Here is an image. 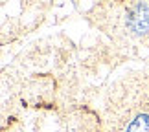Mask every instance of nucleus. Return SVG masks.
I'll return each mask as SVG.
<instances>
[{"label": "nucleus", "instance_id": "f257e3e1", "mask_svg": "<svg viewBox=\"0 0 149 132\" xmlns=\"http://www.w3.org/2000/svg\"><path fill=\"white\" fill-rule=\"evenodd\" d=\"M127 28L134 35H144L149 31V6L140 2L127 13Z\"/></svg>", "mask_w": 149, "mask_h": 132}, {"label": "nucleus", "instance_id": "f03ea898", "mask_svg": "<svg viewBox=\"0 0 149 132\" xmlns=\"http://www.w3.org/2000/svg\"><path fill=\"white\" fill-rule=\"evenodd\" d=\"M125 132H149V114H136L127 123Z\"/></svg>", "mask_w": 149, "mask_h": 132}]
</instances>
